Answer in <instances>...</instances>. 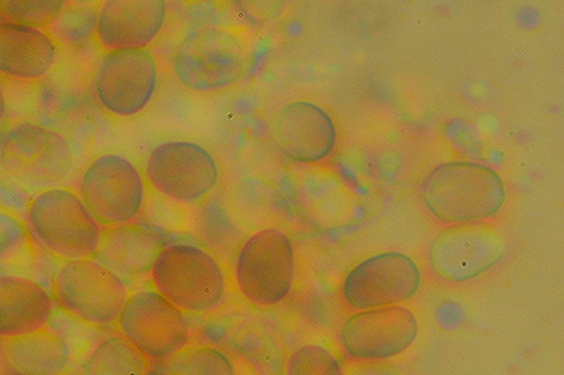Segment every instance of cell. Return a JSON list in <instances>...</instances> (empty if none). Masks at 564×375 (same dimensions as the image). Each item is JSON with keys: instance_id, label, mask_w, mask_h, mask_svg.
Instances as JSON below:
<instances>
[{"instance_id": "obj_6", "label": "cell", "mask_w": 564, "mask_h": 375, "mask_svg": "<svg viewBox=\"0 0 564 375\" xmlns=\"http://www.w3.org/2000/svg\"><path fill=\"white\" fill-rule=\"evenodd\" d=\"M295 269V249L290 235L281 229L251 233L235 256V287L248 304L271 309L290 297Z\"/></svg>"}, {"instance_id": "obj_12", "label": "cell", "mask_w": 564, "mask_h": 375, "mask_svg": "<svg viewBox=\"0 0 564 375\" xmlns=\"http://www.w3.org/2000/svg\"><path fill=\"white\" fill-rule=\"evenodd\" d=\"M159 65L151 49H120L102 54L95 90L99 104L112 117L140 115L155 97Z\"/></svg>"}, {"instance_id": "obj_29", "label": "cell", "mask_w": 564, "mask_h": 375, "mask_svg": "<svg viewBox=\"0 0 564 375\" xmlns=\"http://www.w3.org/2000/svg\"><path fill=\"white\" fill-rule=\"evenodd\" d=\"M145 375H169L165 371L149 370Z\"/></svg>"}, {"instance_id": "obj_25", "label": "cell", "mask_w": 564, "mask_h": 375, "mask_svg": "<svg viewBox=\"0 0 564 375\" xmlns=\"http://www.w3.org/2000/svg\"><path fill=\"white\" fill-rule=\"evenodd\" d=\"M65 5L63 0H0V22L48 31Z\"/></svg>"}, {"instance_id": "obj_19", "label": "cell", "mask_w": 564, "mask_h": 375, "mask_svg": "<svg viewBox=\"0 0 564 375\" xmlns=\"http://www.w3.org/2000/svg\"><path fill=\"white\" fill-rule=\"evenodd\" d=\"M57 53L48 31L0 22V75L18 81H40L53 70Z\"/></svg>"}, {"instance_id": "obj_4", "label": "cell", "mask_w": 564, "mask_h": 375, "mask_svg": "<svg viewBox=\"0 0 564 375\" xmlns=\"http://www.w3.org/2000/svg\"><path fill=\"white\" fill-rule=\"evenodd\" d=\"M74 165L73 145L59 131L24 121L0 135V168L29 189L61 187L70 177Z\"/></svg>"}, {"instance_id": "obj_23", "label": "cell", "mask_w": 564, "mask_h": 375, "mask_svg": "<svg viewBox=\"0 0 564 375\" xmlns=\"http://www.w3.org/2000/svg\"><path fill=\"white\" fill-rule=\"evenodd\" d=\"M169 375H238L235 361L220 348L191 344L164 362Z\"/></svg>"}, {"instance_id": "obj_14", "label": "cell", "mask_w": 564, "mask_h": 375, "mask_svg": "<svg viewBox=\"0 0 564 375\" xmlns=\"http://www.w3.org/2000/svg\"><path fill=\"white\" fill-rule=\"evenodd\" d=\"M420 333L417 317L398 305L352 313L340 328V344L359 361H386L404 354Z\"/></svg>"}, {"instance_id": "obj_5", "label": "cell", "mask_w": 564, "mask_h": 375, "mask_svg": "<svg viewBox=\"0 0 564 375\" xmlns=\"http://www.w3.org/2000/svg\"><path fill=\"white\" fill-rule=\"evenodd\" d=\"M28 223L37 242L63 263L95 257L104 231L78 192L65 187L37 192L29 203Z\"/></svg>"}, {"instance_id": "obj_17", "label": "cell", "mask_w": 564, "mask_h": 375, "mask_svg": "<svg viewBox=\"0 0 564 375\" xmlns=\"http://www.w3.org/2000/svg\"><path fill=\"white\" fill-rule=\"evenodd\" d=\"M170 243L156 227L134 221L104 230L95 258L128 283L151 277Z\"/></svg>"}, {"instance_id": "obj_7", "label": "cell", "mask_w": 564, "mask_h": 375, "mask_svg": "<svg viewBox=\"0 0 564 375\" xmlns=\"http://www.w3.org/2000/svg\"><path fill=\"white\" fill-rule=\"evenodd\" d=\"M53 298L62 311L94 327L118 322L130 297L128 283L95 257L64 261L53 280Z\"/></svg>"}, {"instance_id": "obj_22", "label": "cell", "mask_w": 564, "mask_h": 375, "mask_svg": "<svg viewBox=\"0 0 564 375\" xmlns=\"http://www.w3.org/2000/svg\"><path fill=\"white\" fill-rule=\"evenodd\" d=\"M149 370V361L119 333L91 349L80 375H145Z\"/></svg>"}, {"instance_id": "obj_15", "label": "cell", "mask_w": 564, "mask_h": 375, "mask_svg": "<svg viewBox=\"0 0 564 375\" xmlns=\"http://www.w3.org/2000/svg\"><path fill=\"white\" fill-rule=\"evenodd\" d=\"M273 140L280 153L293 163L316 164L330 155L337 143L336 122L316 102H288L273 122Z\"/></svg>"}, {"instance_id": "obj_9", "label": "cell", "mask_w": 564, "mask_h": 375, "mask_svg": "<svg viewBox=\"0 0 564 375\" xmlns=\"http://www.w3.org/2000/svg\"><path fill=\"white\" fill-rule=\"evenodd\" d=\"M220 167L209 150L192 141H167L149 153L144 177L160 197L194 207L213 195Z\"/></svg>"}, {"instance_id": "obj_8", "label": "cell", "mask_w": 564, "mask_h": 375, "mask_svg": "<svg viewBox=\"0 0 564 375\" xmlns=\"http://www.w3.org/2000/svg\"><path fill=\"white\" fill-rule=\"evenodd\" d=\"M78 196L102 230L111 229L137 221L144 207L147 180L128 156L102 154L85 168Z\"/></svg>"}, {"instance_id": "obj_24", "label": "cell", "mask_w": 564, "mask_h": 375, "mask_svg": "<svg viewBox=\"0 0 564 375\" xmlns=\"http://www.w3.org/2000/svg\"><path fill=\"white\" fill-rule=\"evenodd\" d=\"M99 8L94 4L65 7L48 30L56 44L80 47L96 37Z\"/></svg>"}, {"instance_id": "obj_13", "label": "cell", "mask_w": 564, "mask_h": 375, "mask_svg": "<svg viewBox=\"0 0 564 375\" xmlns=\"http://www.w3.org/2000/svg\"><path fill=\"white\" fill-rule=\"evenodd\" d=\"M421 283V271L410 256L388 252L355 266L344 279L341 295L352 311L382 309L412 300Z\"/></svg>"}, {"instance_id": "obj_11", "label": "cell", "mask_w": 564, "mask_h": 375, "mask_svg": "<svg viewBox=\"0 0 564 375\" xmlns=\"http://www.w3.org/2000/svg\"><path fill=\"white\" fill-rule=\"evenodd\" d=\"M506 250L508 242L497 225L457 223L434 238L430 247V266L442 280L466 283L498 266Z\"/></svg>"}, {"instance_id": "obj_16", "label": "cell", "mask_w": 564, "mask_h": 375, "mask_svg": "<svg viewBox=\"0 0 564 375\" xmlns=\"http://www.w3.org/2000/svg\"><path fill=\"white\" fill-rule=\"evenodd\" d=\"M167 14L165 0H108L99 8L96 38L106 52L148 49Z\"/></svg>"}, {"instance_id": "obj_20", "label": "cell", "mask_w": 564, "mask_h": 375, "mask_svg": "<svg viewBox=\"0 0 564 375\" xmlns=\"http://www.w3.org/2000/svg\"><path fill=\"white\" fill-rule=\"evenodd\" d=\"M2 355L13 375H66L74 361L70 341L51 326L2 340Z\"/></svg>"}, {"instance_id": "obj_3", "label": "cell", "mask_w": 564, "mask_h": 375, "mask_svg": "<svg viewBox=\"0 0 564 375\" xmlns=\"http://www.w3.org/2000/svg\"><path fill=\"white\" fill-rule=\"evenodd\" d=\"M154 289L186 315H209L225 305L226 269L209 250L192 243H170L152 271Z\"/></svg>"}, {"instance_id": "obj_26", "label": "cell", "mask_w": 564, "mask_h": 375, "mask_svg": "<svg viewBox=\"0 0 564 375\" xmlns=\"http://www.w3.org/2000/svg\"><path fill=\"white\" fill-rule=\"evenodd\" d=\"M284 375H345V370L329 348L311 343L292 352L286 360Z\"/></svg>"}, {"instance_id": "obj_10", "label": "cell", "mask_w": 564, "mask_h": 375, "mask_svg": "<svg viewBox=\"0 0 564 375\" xmlns=\"http://www.w3.org/2000/svg\"><path fill=\"white\" fill-rule=\"evenodd\" d=\"M117 326L148 361L165 362L193 343L187 315L155 289L130 293Z\"/></svg>"}, {"instance_id": "obj_28", "label": "cell", "mask_w": 564, "mask_h": 375, "mask_svg": "<svg viewBox=\"0 0 564 375\" xmlns=\"http://www.w3.org/2000/svg\"><path fill=\"white\" fill-rule=\"evenodd\" d=\"M7 115V96L2 81H0V124L4 121Z\"/></svg>"}, {"instance_id": "obj_18", "label": "cell", "mask_w": 564, "mask_h": 375, "mask_svg": "<svg viewBox=\"0 0 564 375\" xmlns=\"http://www.w3.org/2000/svg\"><path fill=\"white\" fill-rule=\"evenodd\" d=\"M55 301L36 279L0 275V340L26 335L48 327Z\"/></svg>"}, {"instance_id": "obj_1", "label": "cell", "mask_w": 564, "mask_h": 375, "mask_svg": "<svg viewBox=\"0 0 564 375\" xmlns=\"http://www.w3.org/2000/svg\"><path fill=\"white\" fill-rule=\"evenodd\" d=\"M250 58V41L243 29L200 26L180 42L172 68L178 82L192 92L216 93L245 77Z\"/></svg>"}, {"instance_id": "obj_2", "label": "cell", "mask_w": 564, "mask_h": 375, "mask_svg": "<svg viewBox=\"0 0 564 375\" xmlns=\"http://www.w3.org/2000/svg\"><path fill=\"white\" fill-rule=\"evenodd\" d=\"M421 196L437 220L457 224L494 218L502 209L508 190L490 166L451 162L436 166L423 180Z\"/></svg>"}, {"instance_id": "obj_21", "label": "cell", "mask_w": 564, "mask_h": 375, "mask_svg": "<svg viewBox=\"0 0 564 375\" xmlns=\"http://www.w3.org/2000/svg\"><path fill=\"white\" fill-rule=\"evenodd\" d=\"M227 218L240 231L257 233L280 229L283 213L282 196L270 180L245 176L235 180L225 195Z\"/></svg>"}, {"instance_id": "obj_27", "label": "cell", "mask_w": 564, "mask_h": 375, "mask_svg": "<svg viewBox=\"0 0 564 375\" xmlns=\"http://www.w3.org/2000/svg\"><path fill=\"white\" fill-rule=\"evenodd\" d=\"M30 236L17 216L0 209V266L18 263L29 250Z\"/></svg>"}]
</instances>
